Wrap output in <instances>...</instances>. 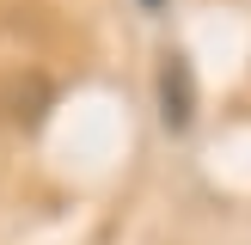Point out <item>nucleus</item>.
Wrapping results in <instances>:
<instances>
[{"mask_svg":"<svg viewBox=\"0 0 251 245\" xmlns=\"http://www.w3.org/2000/svg\"><path fill=\"white\" fill-rule=\"evenodd\" d=\"M159 117H166V129H190V117H196V74L184 55L159 61Z\"/></svg>","mask_w":251,"mask_h":245,"instance_id":"obj_1","label":"nucleus"}]
</instances>
